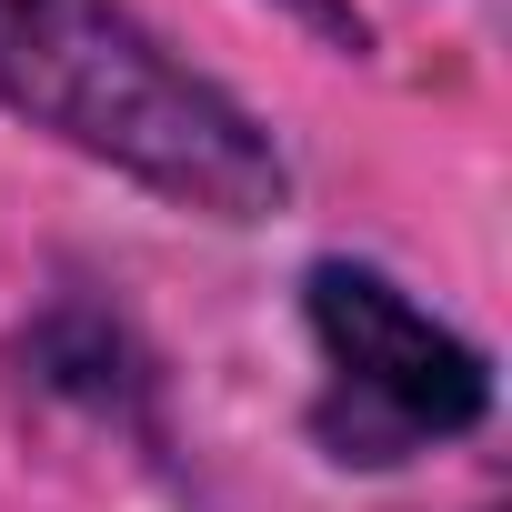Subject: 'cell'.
I'll use <instances>...</instances> for the list:
<instances>
[{
	"instance_id": "obj_1",
	"label": "cell",
	"mask_w": 512,
	"mask_h": 512,
	"mask_svg": "<svg viewBox=\"0 0 512 512\" xmlns=\"http://www.w3.org/2000/svg\"><path fill=\"white\" fill-rule=\"evenodd\" d=\"M0 111L191 221L292 211L272 121L171 51L131 0H0Z\"/></svg>"
},
{
	"instance_id": "obj_2",
	"label": "cell",
	"mask_w": 512,
	"mask_h": 512,
	"mask_svg": "<svg viewBox=\"0 0 512 512\" xmlns=\"http://www.w3.org/2000/svg\"><path fill=\"white\" fill-rule=\"evenodd\" d=\"M302 332L322 352L312 442L342 472H392L492 422V352L452 332L432 302H412L382 262L322 251L302 272Z\"/></svg>"
},
{
	"instance_id": "obj_3",
	"label": "cell",
	"mask_w": 512,
	"mask_h": 512,
	"mask_svg": "<svg viewBox=\"0 0 512 512\" xmlns=\"http://www.w3.org/2000/svg\"><path fill=\"white\" fill-rule=\"evenodd\" d=\"M272 11L282 21H302L322 51H342V61H362L372 51V11H362V0H272Z\"/></svg>"
}]
</instances>
